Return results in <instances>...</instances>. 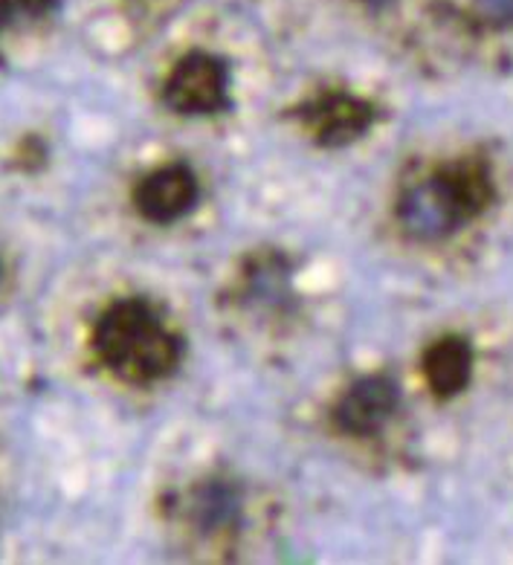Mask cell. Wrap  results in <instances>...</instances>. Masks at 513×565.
Here are the masks:
<instances>
[{"label": "cell", "mask_w": 513, "mask_h": 565, "mask_svg": "<svg viewBox=\"0 0 513 565\" xmlns=\"http://www.w3.org/2000/svg\"><path fill=\"white\" fill-rule=\"evenodd\" d=\"M197 186L195 171L186 163H171L151 171L133 189V206L151 224H174L183 215L195 210Z\"/></svg>", "instance_id": "cell-5"}, {"label": "cell", "mask_w": 513, "mask_h": 565, "mask_svg": "<svg viewBox=\"0 0 513 565\" xmlns=\"http://www.w3.org/2000/svg\"><path fill=\"white\" fill-rule=\"evenodd\" d=\"M94 351L125 383H154L178 372L183 340L146 299H117L96 319Z\"/></svg>", "instance_id": "cell-1"}, {"label": "cell", "mask_w": 513, "mask_h": 565, "mask_svg": "<svg viewBox=\"0 0 513 565\" xmlns=\"http://www.w3.org/2000/svg\"><path fill=\"white\" fill-rule=\"evenodd\" d=\"M475 18L493 30L513 26V0H475Z\"/></svg>", "instance_id": "cell-10"}, {"label": "cell", "mask_w": 513, "mask_h": 565, "mask_svg": "<svg viewBox=\"0 0 513 565\" xmlns=\"http://www.w3.org/2000/svg\"><path fill=\"white\" fill-rule=\"evenodd\" d=\"M0 273H3V267H0Z\"/></svg>", "instance_id": "cell-11"}, {"label": "cell", "mask_w": 513, "mask_h": 565, "mask_svg": "<svg viewBox=\"0 0 513 565\" xmlns=\"http://www.w3.org/2000/svg\"><path fill=\"white\" fill-rule=\"evenodd\" d=\"M420 369H424L429 392L438 401H450V397L461 395L467 383H470V374H473V349L461 337H443V340L429 345Z\"/></svg>", "instance_id": "cell-7"}, {"label": "cell", "mask_w": 513, "mask_h": 565, "mask_svg": "<svg viewBox=\"0 0 513 565\" xmlns=\"http://www.w3.org/2000/svg\"><path fill=\"white\" fill-rule=\"evenodd\" d=\"M58 9V0H0V30L35 24Z\"/></svg>", "instance_id": "cell-9"}, {"label": "cell", "mask_w": 513, "mask_h": 565, "mask_svg": "<svg viewBox=\"0 0 513 565\" xmlns=\"http://www.w3.org/2000/svg\"><path fill=\"white\" fill-rule=\"evenodd\" d=\"M163 102L165 108L180 117L221 114L233 105L229 102V67L224 58L203 53V50L183 55L165 78Z\"/></svg>", "instance_id": "cell-3"}, {"label": "cell", "mask_w": 513, "mask_h": 565, "mask_svg": "<svg viewBox=\"0 0 513 565\" xmlns=\"http://www.w3.org/2000/svg\"><path fill=\"white\" fill-rule=\"evenodd\" d=\"M299 117L319 146L342 148L360 140L372 128L377 110L368 99L342 94V90H328L308 102Z\"/></svg>", "instance_id": "cell-4"}, {"label": "cell", "mask_w": 513, "mask_h": 565, "mask_svg": "<svg viewBox=\"0 0 513 565\" xmlns=\"http://www.w3.org/2000/svg\"><path fill=\"white\" fill-rule=\"evenodd\" d=\"M195 513L203 531H224L238 519V495L221 481H212L195 493Z\"/></svg>", "instance_id": "cell-8"}, {"label": "cell", "mask_w": 513, "mask_h": 565, "mask_svg": "<svg viewBox=\"0 0 513 565\" xmlns=\"http://www.w3.org/2000/svg\"><path fill=\"white\" fill-rule=\"evenodd\" d=\"M493 201V180L482 160H456L418 186L406 189L397 203V221L415 241H441L482 215Z\"/></svg>", "instance_id": "cell-2"}, {"label": "cell", "mask_w": 513, "mask_h": 565, "mask_svg": "<svg viewBox=\"0 0 513 565\" xmlns=\"http://www.w3.org/2000/svg\"><path fill=\"white\" fill-rule=\"evenodd\" d=\"M400 395L397 383L389 374H372V377L357 380L354 386L340 397L334 409V424L345 435L366 438L383 429V424L395 415Z\"/></svg>", "instance_id": "cell-6"}]
</instances>
